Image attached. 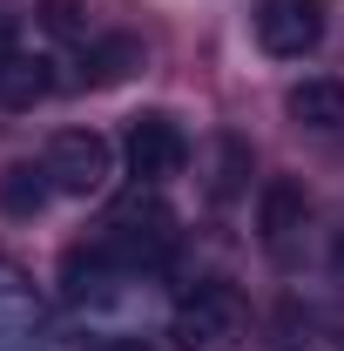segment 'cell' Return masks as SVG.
Instances as JSON below:
<instances>
[{
  "label": "cell",
  "instance_id": "obj_1",
  "mask_svg": "<svg viewBox=\"0 0 344 351\" xmlns=\"http://www.w3.org/2000/svg\"><path fill=\"white\" fill-rule=\"evenodd\" d=\"M95 243L122 270H162L169 250H175V217H169V203H156V196L135 189L129 203H115V217H108V230Z\"/></svg>",
  "mask_w": 344,
  "mask_h": 351
},
{
  "label": "cell",
  "instance_id": "obj_2",
  "mask_svg": "<svg viewBox=\"0 0 344 351\" xmlns=\"http://www.w3.org/2000/svg\"><path fill=\"white\" fill-rule=\"evenodd\" d=\"M169 338L182 351H236L243 338V298L230 291V284H189L169 311Z\"/></svg>",
  "mask_w": 344,
  "mask_h": 351
},
{
  "label": "cell",
  "instance_id": "obj_3",
  "mask_svg": "<svg viewBox=\"0 0 344 351\" xmlns=\"http://www.w3.org/2000/svg\"><path fill=\"white\" fill-rule=\"evenodd\" d=\"M47 176H54L61 196H101L108 176H115V149H108V135L61 129L54 142H47Z\"/></svg>",
  "mask_w": 344,
  "mask_h": 351
},
{
  "label": "cell",
  "instance_id": "obj_4",
  "mask_svg": "<svg viewBox=\"0 0 344 351\" xmlns=\"http://www.w3.org/2000/svg\"><path fill=\"white\" fill-rule=\"evenodd\" d=\"M122 156H129V176H135V182L156 189V182L182 176V162H189V135L175 129V115H135Z\"/></svg>",
  "mask_w": 344,
  "mask_h": 351
},
{
  "label": "cell",
  "instance_id": "obj_5",
  "mask_svg": "<svg viewBox=\"0 0 344 351\" xmlns=\"http://www.w3.org/2000/svg\"><path fill=\"white\" fill-rule=\"evenodd\" d=\"M257 41L277 61H304L324 41V0H257Z\"/></svg>",
  "mask_w": 344,
  "mask_h": 351
},
{
  "label": "cell",
  "instance_id": "obj_6",
  "mask_svg": "<svg viewBox=\"0 0 344 351\" xmlns=\"http://www.w3.org/2000/svg\"><path fill=\"white\" fill-rule=\"evenodd\" d=\"M304 223H310V196H304V182L270 176L263 196H257V243L277 263H291V257H297V243H304Z\"/></svg>",
  "mask_w": 344,
  "mask_h": 351
},
{
  "label": "cell",
  "instance_id": "obj_7",
  "mask_svg": "<svg viewBox=\"0 0 344 351\" xmlns=\"http://www.w3.org/2000/svg\"><path fill=\"white\" fill-rule=\"evenodd\" d=\"M0 351H47L41 298L14 263H0Z\"/></svg>",
  "mask_w": 344,
  "mask_h": 351
},
{
  "label": "cell",
  "instance_id": "obj_8",
  "mask_svg": "<svg viewBox=\"0 0 344 351\" xmlns=\"http://www.w3.org/2000/svg\"><path fill=\"white\" fill-rule=\"evenodd\" d=\"M47 95H54V61L14 47V54L0 61V108H34V101H47Z\"/></svg>",
  "mask_w": 344,
  "mask_h": 351
},
{
  "label": "cell",
  "instance_id": "obj_9",
  "mask_svg": "<svg viewBox=\"0 0 344 351\" xmlns=\"http://www.w3.org/2000/svg\"><path fill=\"white\" fill-rule=\"evenodd\" d=\"M284 108H291V122H304V129H344V82L338 75H304L284 95Z\"/></svg>",
  "mask_w": 344,
  "mask_h": 351
},
{
  "label": "cell",
  "instance_id": "obj_10",
  "mask_svg": "<svg viewBox=\"0 0 344 351\" xmlns=\"http://www.w3.org/2000/svg\"><path fill=\"white\" fill-rule=\"evenodd\" d=\"M135 68H142V41L108 34V41L82 47V75H75V82H82V88H115V82H129Z\"/></svg>",
  "mask_w": 344,
  "mask_h": 351
},
{
  "label": "cell",
  "instance_id": "obj_11",
  "mask_svg": "<svg viewBox=\"0 0 344 351\" xmlns=\"http://www.w3.org/2000/svg\"><path fill=\"white\" fill-rule=\"evenodd\" d=\"M47 196H61L54 176H47V162H14V169L0 176V210L7 217H41Z\"/></svg>",
  "mask_w": 344,
  "mask_h": 351
},
{
  "label": "cell",
  "instance_id": "obj_12",
  "mask_svg": "<svg viewBox=\"0 0 344 351\" xmlns=\"http://www.w3.org/2000/svg\"><path fill=\"white\" fill-rule=\"evenodd\" d=\"M54 34H82V7L75 0H47V14H41Z\"/></svg>",
  "mask_w": 344,
  "mask_h": 351
},
{
  "label": "cell",
  "instance_id": "obj_13",
  "mask_svg": "<svg viewBox=\"0 0 344 351\" xmlns=\"http://www.w3.org/2000/svg\"><path fill=\"white\" fill-rule=\"evenodd\" d=\"M236 176H243V149H236V142H223V169H216V196H230V189H236Z\"/></svg>",
  "mask_w": 344,
  "mask_h": 351
},
{
  "label": "cell",
  "instance_id": "obj_14",
  "mask_svg": "<svg viewBox=\"0 0 344 351\" xmlns=\"http://www.w3.org/2000/svg\"><path fill=\"white\" fill-rule=\"evenodd\" d=\"M95 351H149V345H142V338H129V331H115V338H101Z\"/></svg>",
  "mask_w": 344,
  "mask_h": 351
},
{
  "label": "cell",
  "instance_id": "obj_15",
  "mask_svg": "<svg viewBox=\"0 0 344 351\" xmlns=\"http://www.w3.org/2000/svg\"><path fill=\"white\" fill-rule=\"evenodd\" d=\"M331 263H338V277H344V237H338V250H331Z\"/></svg>",
  "mask_w": 344,
  "mask_h": 351
}]
</instances>
